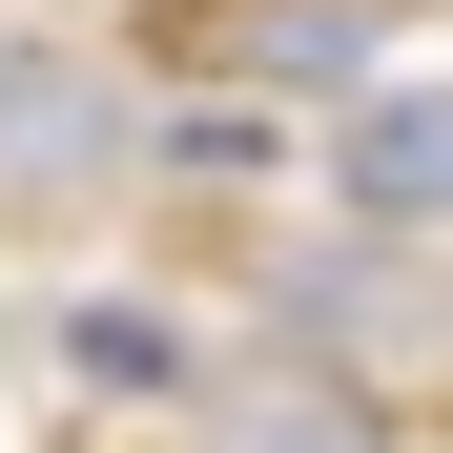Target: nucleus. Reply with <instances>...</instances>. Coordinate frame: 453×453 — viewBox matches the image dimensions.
<instances>
[{"mask_svg": "<svg viewBox=\"0 0 453 453\" xmlns=\"http://www.w3.org/2000/svg\"><path fill=\"white\" fill-rule=\"evenodd\" d=\"M21 371H42V392H144L186 433H248V371H226L186 310H144V288H42V310H21Z\"/></svg>", "mask_w": 453, "mask_h": 453, "instance_id": "7ed1b4c3", "label": "nucleus"}, {"mask_svg": "<svg viewBox=\"0 0 453 453\" xmlns=\"http://www.w3.org/2000/svg\"><path fill=\"white\" fill-rule=\"evenodd\" d=\"M330 226H412V248H453V83H392L330 124Z\"/></svg>", "mask_w": 453, "mask_h": 453, "instance_id": "20e7f679", "label": "nucleus"}, {"mask_svg": "<svg viewBox=\"0 0 453 453\" xmlns=\"http://www.w3.org/2000/svg\"><path fill=\"white\" fill-rule=\"evenodd\" d=\"M248 453H412L371 392H330V371H248Z\"/></svg>", "mask_w": 453, "mask_h": 453, "instance_id": "39448f33", "label": "nucleus"}, {"mask_svg": "<svg viewBox=\"0 0 453 453\" xmlns=\"http://www.w3.org/2000/svg\"><path fill=\"white\" fill-rule=\"evenodd\" d=\"M144 62L165 83H226V104H392V83H453V0H144Z\"/></svg>", "mask_w": 453, "mask_h": 453, "instance_id": "f03ea898", "label": "nucleus"}, {"mask_svg": "<svg viewBox=\"0 0 453 453\" xmlns=\"http://www.w3.org/2000/svg\"><path fill=\"white\" fill-rule=\"evenodd\" d=\"M144 144H165V104H144L104 42H62V21L0 0V248H83V226H124L144 186H165Z\"/></svg>", "mask_w": 453, "mask_h": 453, "instance_id": "f257e3e1", "label": "nucleus"}]
</instances>
